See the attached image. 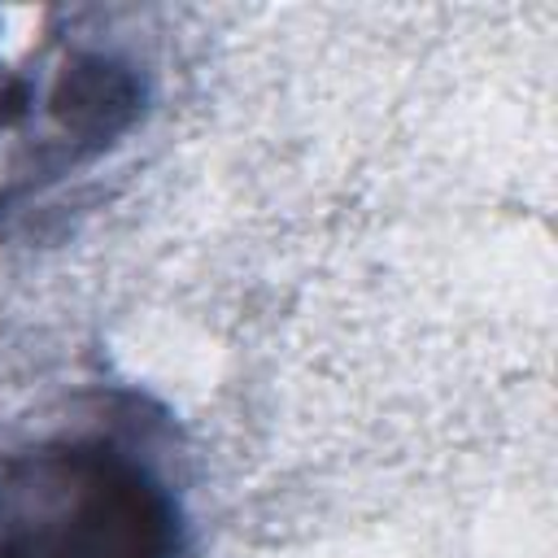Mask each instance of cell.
I'll return each mask as SVG.
<instances>
[{"label":"cell","mask_w":558,"mask_h":558,"mask_svg":"<svg viewBox=\"0 0 558 558\" xmlns=\"http://www.w3.org/2000/svg\"><path fill=\"white\" fill-rule=\"evenodd\" d=\"M0 558H179V510L118 445L48 440L0 462Z\"/></svg>","instance_id":"1"},{"label":"cell","mask_w":558,"mask_h":558,"mask_svg":"<svg viewBox=\"0 0 558 558\" xmlns=\"http://www.w3.org/2000/svg\"><path fill=\"white\" fill-rule=\"evenodd\" d=\"M140 96L144 92L131 65L100 52H78L57 74L48 109L78 153H100L140 118Z\"/></svg>","instance_id":"2"},{"label":"cell","mask_w":558,"mask_h":558,"mask_svg":"<svg viewBox=\"0 0 558 558\" xmlns=\"http://www.w3.org/2000/svg\"><path fill=\"white\" fill-rule=\"evenodd\" d=\"M26 100H31L26 83H22V78H4V74H0V131H4V126H13V122L26 113Z\"/></svg>","instance_id":"3"}]
</instances>
